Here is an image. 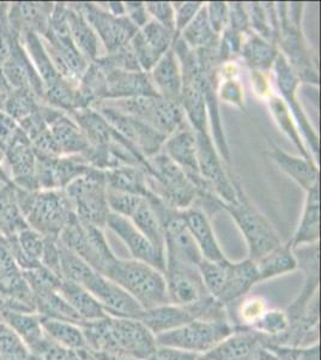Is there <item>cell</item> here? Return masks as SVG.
Returning <instances> with one entry per match:
<instances>
[{
	"label": "cell",
	"instance_id": "11",
	"mask_svg": "<svg viewBox=\"0 0 321 360\" xmlns=\"http://www.w3.org/2000/svg\"><path fill=\"white\" fill-rule=\"evenodd\" d=\"M273 69L276 78L277 89L281 93L282 100L288 106L289 111L293 115L295 124L299 129V132L302 136V139L308 143L314 159H319L320 156L319 136L312 127V124L309 123L308 118L300 105V101L297 100V88L300 84V79L281 52L277 56Z\"/></svg>",
	"mask_w": 321,
	"mask_h": 360
},
{
	"label": "cell",
	"instance_id": "32",
	"mask_svg": "<svg viewBox=\"0 0 321 360\" xmlns=\"http://www.w3.org/2000/svg\"><path fill=\"white\" fill-rule=\"evenodd\" d=\"M249 28L266 41L276 45L278 37V16L275 3H244Z\"/></svg>",
	"mask_w": 321,
	"mask_h": 360
},
{
	"label": "cell",
	"instance_id": "31",
	"mask_svg": "<svg viewBox=\"0 0 321 360\" xmlns=\"http://www.w3.org/2000/svg\"><path fill=\"white\" fill-rule=\"evenodd\" d=\"M59 293L84 322L98 321L108 316L98 299L81 285L63 280Z\"/></svg>",
	"mask_w": 321,
	"mask_h": 360
},
{
	"label": "cell",
	"instance_id": "28",
	"mask_svg": "<svg viewBox=\"0 0 321 360\" xmlns=\"http://www.w3.org/2000/svg\"><path fill=\"white\" fill-rule=\"evenodd\" d=\"M278 53L280 49L277 45L266 41L252 30H249L242 37L240 57L251 71L266 74L273 69Z\"/></svg>",
	"mask_w": 321,
	"mask_h": 360
},
{
	"label": "cell",
	"instance_id": "16",
	"mask_svg": "<svg viewBox=\"0 0 321 360\" xmlns=\"http://www.w3.org/2000/svg\"><path fill=\"white\" fill-rule=\"evenodd\" d=\"M174 44V33L154 20L138 29L130 46L139 68L149 74L156 63L167 53Z\"/></svg>",
	"mask_w": 321,
	"mask_h": 360
},
{
	"label": "cell",
	"instance_id": "25",
	"mask_svg": "<svg viewBox=\"0 0 321 360\" xmlns=\"http://www.w3.org/2000/svg\"><path fill=\"white\" fill-rule=\"evenodd\" d=\"M259 283V275L256 270V262L246 258L241 262L229 264L227 281L223 291L217 300L227 307L229 304L239 302L251 292L254 285Z\"/></svg>",
	"mask_w": 321,
	"mask_h": 360
},
{
	"label": "cell",
	"instance_id": "12",
	"mask_svg": "<svg viewBox=\"0 0 321 360\" xmlns=\"http://www.w3.org/2000/svg\"><path fill=\"white\" fill-rule=\"evenodd\" d=\"M74 5L86 17L90 27L94 29L107 53L129 45L138 32V28L126 16H113L98 3H74Z\"/></svg>",
	"mask_w": 321,
	"mask_h": 360
},
{
	"label": "cell",
	"instance_id": "52",
	"mask_svg": "<svg viewBox=\"0 0 321 360\" xmlns=\"http://www.w3.org/2000/svg\"><path fill=\"white\" fill-rule=\"evenodd\" d=\"M125 5V16L133 23L137 28H142L150 21L145 4L143 1H126Z\"/></svg>",
	"mask_w": 321,
	"mask_h": 360
},
{
	"label": "cell",
	"instance_id": "19",
	"mask_svg": "<svg viewBox=\"0 0 321 360\" xmlns=\"http://www.w3.org/2000/svg\"><path fill=\"white\" fill-rule=\"evenodd\" d=\"M107 227L122 239L133 259L148 263L164 274L166 256L155 249L147 238L131 222L130 219L110 212L107 220Z\"/></svg>",
	"mask_w": 321,
	"mask_h": 360
},
{
	"label": "cell",
	"instance_id": "36",
	"mask_svg": "<svg viewBox=\"0 0 321 360\" xmlns=\"http://www.w3.org/2000/svg\"><path fill=\"white\" fill-rule=\"evenodd\" d=\"M268 98L270 111L273 113V117L275 118L277 125L280 127L283 134L293 142L294 146L297 148V150L301 154L303 159L313 160L308 149L306 148L303 141H302L301 135L299 132L293 115L289 111L288 106L285 105L281 96L273 93Z\"/></svg>",
	"mask_w": 321,
	"mask_h": 360
},
{
	"label": "cell",
	"instance_id": "49",
	"mask_svg": "<svg viewBox=\"0 0 321 360\" xmlns=\"http://www.w3.org/2000/svg\"><path fill=\"white\" fill-rule=\"evenodd\" d=\"M227 27L235 30L237 33H240L241 35H244L251 30L244 3H240V1L228 3Z\"/></svg>",
	"mask_w": 321,
	"mask_h": 360
},
{
	"label": "cell",
	"instance_id": "4",
	"mask_svg": "<svg viewBox=\"0 0 321 360\" xmlns=\"http://www.w3.org/2000/svg\"><path fill=\"white\" fill-rule=\"evenodd\" d=\"M103 275L124 288L143 310L171 304L164 274L148 263L117 258Z\"/></svg>",
	"mask_w": 321,
	"mask_h": 360
},
{
	"label": "cell",
	"instance_id": "46",
	"mask_svg": "<svg viewBox=\"0 0 321 360\" xmlns=\"http://www.w3.org/2000/svg\"><path fill=\"white\" fill-rule=\"evenodd\" d=\"M171 5L174 8L175 13V41L176 39H179L183 29L191 23L204 3L203 1H176V3H171Z\"/></svg>",
	"mask_w": 321,
	"mask_h": 360
},
{
	"label": "cell",
	"instance_id": "33",
	"mask_svg": "<svg viewBox=\"0 0 321 360\" xmlns=\"http://www.w3.org/2000/svg\"><path fill=\"white\" fill-rule=\"evenodd\" d=\"M256 266L259 275V283L288 274L297 269L296 258L289 243H282L281 245L277 246L276 249L256 261Z\"/></svg>",
	"mask_w": 321,
	"mask_h": 360
},
{
	"label": "cell",
	"instance_id": "30",
	"mask_svg": "<svg viewBox=\"0 0 321 360\" xmlns=\"http://www.w3.org/2000/svg\"><path fill=\"white\" fill-rule=\"evenodd\" d=\"M106 173L107 188L130 193L148 200L152 195L148 184L147 173L140 167L122 166Z\"/></svg>",
	"mask_w": 321,
	"mask_h": 360
},
{
	"label": "cell",
	"instance_id": "44",
	"mask_svg": "<svg viewBox=\"0 0 321 360\" xmlns=\"http://www.w3.org/2000/svg\"><path fill=\"white\" fill-rule=\"evenodd\" d=\"M275 360H320V345H312L307 347H287L268 345Z\"/></svg>",
	"mask_w": 321,
	"mask_h": 360
},
{
	"label": "cell",
	"instance_id": "18",
	"mask_svg": "<svg viewBox=\"0 0 321 360\" xmlns=\"http://www.w3.org/2000/svg\"><path fill=\"white\" fill-rule=\"evenodd\" d=\"M164 278L168 298L175 305H192L210 295L204 287L198 266L166 264Z\"/></svg>",
	"mask_w": 321,
	"mask_h": 360
},
{
	"label": "cell",
	"instance_id": "3",
	"mask_svg": "<svg viewBox=\"0 0 321 360\" xmlns=\"http://www.w3.org/2000/svg\"><path fill=\"white\" fill-rule=\"evenodd\" d=\"M230 178L235 188L236 200L232 203H225L220 200L218 205L221 209L232 215L247 243L248 258L256 262L281 245V238L273 224L249 201L239 178L232 172Z\"/></svg>",
	"mask_w": 321,
	"mask_h": 360
},
{
	"label": "cell",
	"instance_id": "5",
	"mask_svg": "<svg viewBox=\"0 0 321 360\" xmlns=\"http://www.w3.org/2000/svg\"><path fill=\"white\" fill-rule=\"evenodd\" d=\"M16 197L23 217L46 237H59L74 217V208L64 190H45L41 193L20 190Z\"/></svg>",
	"mask_w": 321,
	"mask_h": 360
},
{
	"label": "cell",
	"instance_id": "2",
	"mask_svg": "<svg viewBox=\"0 0 321 360\" xmlns=\"http://www.w3.org/2000/svg\"><path fill=\"white\" fill-rule=\"evenodd\" d=\"M278 16V37L276 45L289 65L293 68L300 82L319 84L317 57L309 47L302 32L303 3H275Z\"/></svg>",
	"mask_w": 321,
	"mask_h": 360
},
{
	"label": "cell",
	"instance_id": "34",
	"mask_svg": "<svg viewBox=\"0 0 321 360\" xmlns=\"http://www.w3.org/2000/svg\"><path fill=\"white\" fill-rule=\"evenodd\" d=\"M179 37L193 51L218 47L221 35L216 34L210 25L207 5L204 4L200 8L198 13L191 23L183 29Z\"/></svg>",
	"mask_w": 321,
	"mask_h": 360
},
{
	"label": "cell",
	"instance_id": "35",
	"mask_svg": "<svg viewBox=\"0 0 321 360\" xmlns=\"http://www.w3.org/2000/svg\"><path fill=\"white\" fill-rule=\"evenodd\" d=\"M130 220L139 232L152 244L155 249L164 255V236H163L162 226L159 224V219L156 217L154 209L148 200L143 198L138 207L134 209Z\"/></svg>",
	"mask_w": 321,
	"mask_h": 360
},
{
	"label": "cell",
	"instance_id": "39",
	"mask_svg": "<svg viewBox=\"0 0 321 360\" xmlns=\"http://www.w3.org/2000/svg\"><path fill=\"white\" fill-rule=\"evenodd\" d=\"M229 264L230 261L227 258L222 262H211V261L202 259V262L198 266L205 290L216 300L223 291L224 285L227 281Z\"/></svg>",
	"mask_w": 321,
	"mask_h": 360
},
{
	"label": "cell",
	"instance_id": "13",
	"mask_svg": "<svg viewBox=\"0 0 321 360\" xmlns=\"http://www.w3.org/2000/svg\"><path fill=\"white\" fill-rule=\"evenodd\" d=\"M96 111L145 159H149L162 150L163 144L168 139L167 136L156 131L152 127L143 123L142 120L115 111L105 105H100Z\"/></svg>",
	"mask_w": 321,
	"mask_h": 360
},
{
	"label": "cell",
	"instance_id": "56",
	"mask_svg": "<svg viewBox=\"0 0 321 360\" xmlns=\"http://www.w3.org/2000/svg\"><path fill=\"white\" fill-rule=\"evenodd\" d=\"M0 180H6L5 179L4 173L1 172V171H0Z\"/></svg>",
	"mask_w": 321,
	"mask_h": 360
},
{
	"label": "cell",
	"instance_id": "14",
	"mask_svg": "<svg viewBox=\"0 0 321 360\" xmlns=\"http://www.w3.org/2000/svg\"><path fill=\"white\" fill-rule=\"evenodd\" d=\"M195 139L200 176L216 196L225 203H232L236 200L235 188L230 172L224 168L210 132H195Z\"/></svg>",
	"mask_w": 321,
	"mask_h": 360
},
{
	"label": "cell",
	"instance_id": "41",
	"mask_svg": "<svg viewBox=\"0 0 321 360\" xmlns=\"http://www.w3.org/2000/svg\"><path fill=\"white\" fill-rule=\"evenodd\" d=\"M268 309V304L264 297H258V295H246L244 298L239 300V307H237V322L234 327L251 328L256 324V321L264 315Z\"/></svg>",
	"mask_w": 321,
	"mask_h": 360
},
{
	"label": "cell",
	"instance_id": "38",
	"mask_svg": "<svg viewBox=\"0 0 321 360\" xmlns=\"http://www.w3.org/2000/svg\"><path fill=\"white\" fill-rule=\"evenodd\" d=\"M25 229L27 225L17 202L16 191L11 186L0 188V229L13 236Z\"/></svg>",
	"mask_w": 321,
	"mask_h": 360
},
{
	"label": "cell",
	"instance_id": "7",
	"mask_svg": "<svg viewBox=\"0 0 321 360\" xmlns=\"http://www.w3.org/2000/svg\"><path fill=\"white\" fill-rule=\"evenodd\" d=\"M64 191L79 221L102 231L106 229L110 209L107 201L105 171L93 167L84 176L71 181Z\"/></svg>",
	"mask_w": 321,
	"mask_h": 360
},
{
	"label": "cell",
	"instance_id": "23",
	"mask_svg": "<svg viewBox=\"0 0 321 360\" xmlns=\"http://www.w3.org/2000/svg\"><path fill=\"white\" fill-rule=\"evenodd\" d=\"M151 82L161 98L180 103L183 76L179 59L173 49L164 54L149 72Z\"/></svg>",
	"mask_w": 321,
	"mask_h": 360
},
{
	"label": "cell",
	"instance_id": "45",
	"mask_svg": "<svg viewBox=\"0 0 321 360\" xmlns=\"http://www.w3.org/2000/svg\"><path fill=\"white\" fill-rule=\"evenodd\" d=\"M143 197L134 196L130 193H120L107 188V201L112 213L118 214L122 217L130 219L134 209L138 207Z\"/></svg>",
	"mask_w": 321,
	"mask_h": 360
},
{
	"label": "cell",
	"instance_id": "37",
	"mask_svg": "<svg viewBox=\"0 0 321 360\" xmlns=\"http://www.w3.org/2000/svg\"><path fill=\"white\" fill-rule=\"evenodd\" d=\"M42 324L52 341L57 342L63 347L69 348L72 351L88 348L81 326L53 319H45Z\"/></svg>",
	"mask_w": 321,
	"mask_h": 360
},
{
	"label": "cell",
	"instance_id": "47",
	"mask_svg": "<svg viewBox=\"0 0 321 360\" xmlns=\"http://www.w3.org/2000/svg\"><path fill=\"white\" fill-rule=\"evenodd\" d=\"M151 20L163 25L164 28L174 33L175 13L173 5L169 1H147L144 3Z\"/></svg>",
	"mask_w": 321,
	"mask_h": 360
},
{
	"label": "cell",
	"instance_id": "8",
	"mask_svg": "<svg viewBox=\"0 0 321 360\" xmlns=\"http://www.w3.org/2000/svg\"><path fill=\"white\" fill-rule=\"evenodd\" d=\"M101 105L125 115H132L167 137L186 120L181 103L169 101L159 95L107 100Z\"/></svg>",
	"mask_w": 321,
	"mask_h": 360
},
{
	"label": "cell",
	"instance_id": "43",
	"mask_svg": "<svg viewBox=\"0 0 321 360\" xmlns=\"http://www.w3.org/2000/svg\"><path fill=\"white\" fill-rule=\"evenodd\" d=\"M95 63L101 68L103 71L110 70H126V71H142L139 68L138 62L136 59L133 51L131 49L130 44L119 49L112 53H106V56L98 57Z\"/></svg>",
	"mask_w": 321,
	"mask_h": 360
},
{
	"label": "cell",
	"instance_id": "1",
	"mask_svg": "<svg viewBox=\"0 0 321 360\" xmlns=\"http://www.w3.org/2000/svg\"><path fill=\"white\" fill-rule=\"evenodd\" d=\"M81 327L86 346L94 352L148 360L157 348L156 336L139 319L108 315L98 321L84 322Z\"/></svg>",
	"mask_w": 321,
	"mask_h": 360
},
{
	"label": "cell",
	"instance_id": "20",
	"mask_svg": "<svg viewBox=\"0 0 321 360\" xmlns=\"http://www.w3.org/2000/svg\"><path fill=\"white\" fill-rule=\"evenodd\" d=\"M103 72L106 74L105 101L159 95L152 86L150 76L147 72L126 70H110Z\"/></svg>",
	"mask_w": 321,
	"mask_h": 360
},
{
	"label": "cell",
	"instance_id": "9",
	"mask_svg": "<svg viewBox=\"0 0 321 360\" xmlns=\"http://www.w3.org/2000/svg\"><path fill=\"white\" fill-rule=\"evenodd\" d=\"M58 240L102 275L118 258L110 250L103 231L79 221L76 214L61 231Z\"/></svg>",
	"mask_w": 321,
	"mask_h": 360
},
{
	"label": "cell",
	"instance_id": "24",
	"mask_svg": "<svg viewBox=\"0 0 321 360\" xmlns=\"http://www.w3.org/2000/svg\"><path fill=\"white\" fill-rule=\"evenodd\" d=\"M271 150L268 156L275 161V164L281 168V171L288 174L297 184L305 188L308 193L310 190L320 186L319 183V168L314 160L303 159L299 156H293L285 153L283 149L277 147L276 144L270 142Z\"/></svg>",
	"mask_w": 321,
	"mask_h": 360
},
{
	"label": "cell",
	"instance_id": "53",
	"mask_svg": "<svg viewBox=\"0 0 321 360\" xmlns=\"http://www.w3.org/2000/svg\"><path fill=\"white\" fill-rule=\"evenodd\" d=\"M252 82L256 94L261 95V98H268L273 94V91H270V83L264 72H258V71H252Z\"/></svg>",
	"mask_w": 321,
	"mask_h": 360
},
{
	"label": "cell",
	"instance_id": "10",
	"mask_svg": "<svg viewBox=\"0 0 321 360\" xmlns=\"http://www.w3.org/2000/svg\"><path fill=\"white\" fill-rule=\"evenodd\" d=\"M235 330L230 319H195L171 332L156 336L159 346L180 348L190 352L205 354Z\"/></svg>",
	"mask_w": 321,
	"mask_h": 360
},
{
	"label": "cell",
	"instance_id": "21",
	"mask_svg": "<svg viewBox=\"0 0 321 360\" xmlns=\"http://www.w3.org/2000/svg\"><path fill=\"white\" fill-rule=\"evenodd\" d=\"M183 220L188 226L193 240L199 249L203 259L211 262H222L227 257L224 256L223 251L221 250L220 244L216 239L214 229L209 220V217L203 209L198 205H193L190 208L181 210Z\"/></svg>",
	"mask_w": 321,
	"mask_h": 360
},
{
	"label": "cell",
	"instance_id": "26",
	"mask_svg": "<svg viewBox=\"0 0 321 360\" xmlns=\"http://www.w3.org/2000/svg\"><path fill=\"white\" fill-rule=\"evenodd\" d=\"M48 130L59 156L83 154L89 148L84 132L65 112L49 124Z\"/></svg>",
	"mask_w": 321,
	"mask_h": 360
},
{
	"label": "cell",
	"instance_id": "22",
	"mask_svg": "<svg viewBox=\"0 0 321 360\" xmlns=\"http://www.w3.org/2000/svg\"><path fill=\"white\" fill-rule=\"evenodd\" d=\"M6 156L11 166L13 179L20 188L35 190L37 188L35 180L37 156L30 141L25 132L20 130L16 139L6 147Z\"/></svg>",
	"mask_w": 321,
	"mask_h": 360
},
{
	"label": "cell",
	"instance_id": "6",
	"mask_svg": "<svg viewBox=\"0 0 321 360\" xmlns=\"http://www.w3.org/2000/svg\"><path fill=\"white\" fill-rule=\"evenodd\" d=\"M148 161V184L151 193L166 205L185 210L195 205L198 191L183 169L164 153H157Z\"/></svg>",
	"mask_w": 321,
	"mask_h": 360
},
{
	"label": "cell",
	"instance_id": "15",
	"mask_svg": "<svg viewBox=\"0 0 321 360\" xmlns=\"http://www.w3.org/2000/svg\"><path fill=\"white\" fill-rule=\"evenodd\" d=\"M203 360H275V356L261 334L235 327L230 335L203 354Z\"/></svg>",
	"mask_w": 321,
	"mask_h": 360
},
{
	"label": "cell",
	"instance_id": "40",
	"mask_svg": "<svg viewBox=\"0 0 321 360\" xmlns=\"http://www.w3.org/2000/svg\"><path fill=\"white\" fill-rule=\"evenodd\" d=\"M290 327L287 312L280 309H268L251 329L264 339L275 340L283 335Z\"/></svg>",
	"mask_w": 321,
	"mask_h": 360
},
{
	"label": "cell",
	"instance_id": "48",
	"mask_svg": "<svg viewBox=\"0 0 321 360\" xmlns=\"http://www.w3.org/2000/svg\"><path fill=\"white\" fill-rule=\"evenodd\" d=\"M18 245H20L22 252L25 254L27 259H30L32 262L37 263V259L42 256L44 251V244L45 239H42L40 234L33 231L23 229L18 234Z\"/></svg>",
	"mask_w": 321,
	"mask_h": 360
},
{
	"label": "cell",
	"instance_id": "17",
	"mask_svg": "<svg viewBox=\"0 0 321 360\" xmlns=\"http://www.w3.org/2000/svg\"><path fill=\"white\" fill-rule=\"evenodd\" d=\"M84 288L98 299L107 315L138 319L144 311L137 300H134L124 288L98 271Z\"/></svg>",
	"mask_w": 321,
	"mask_h": 360
},
{
	"label": "cell",
	"instance_id": "54",
	"mask_svg": "<svg viewBox=\"0 0 321 360\" xmlns=\"http://www.w3.org/2000/svg\"><path fill=\"white\" fill-rule=\"evenodd\" d=\"M98 4L113 16H125V5L122 1H108V3H98Z\"/></svg>",
	"mask_w": 321,
	"mask_h": 360
},
{
	"label": "cell",
	"instance_id": "42",
	"mask_svg": "<svg viewBox=\"0 0 321 360\" xmlns=\"http://www.w3.org/2000/svg\"><path fill=\"white\" fill-rule=\"evenodd\" d=\"M5 110L11 118L25 119L39 108L35 95L30 90L16 89L5 100Z\"/></svg>",
	"mask_w": 321,
	"mask_h": 360
},
{
	"label": "cell",
	"instance_id": "29",
	"mask_svg": "<svg viewBox=\"0 0 321 360\" xmlns=\"http://www.w3.org/2000/svg\"><path fill=\"white\" fill-rule=\"evenodd\" d=\"M66 17L74 46L89 63L98 58V37L74 3L66 4Z\"/></svg>",
	"mask_w": 321,
	"mask_h": 360
},
{
	"label": "cell",
	"instance_id": "27",
	"mask_svg": "<svg viewBox=\"0 0 321 360\" xmlns=\"http://www.w3.org/2000/svg\"><path fill=\"white\" fill-rule=\"evenodd\" d=\"M320 238V186L307 193L301 220L289 244L295 250L300 246L317 244Z\"/></svg>",
	"mask_w": 321,
	"mask_h": 360
},
{
	"label": "cell",
	"instance_id": "50",
	"mask_svg": "<svg viewBox=\"0 0 321 360\" xmlns=\"http://www.w3.org/2000/svg\"><path fill=\"white\" fill-rule=\"evenodd\" d=\"M207 5L209 22L216 34L221 35L228 25V3L210 1Z\"/></svg>",
	"mask_w": 321,
	"mask_h": 360
},
{
	"label": "cell",
	"instance_id": "55",
	"mask_svg": "<svg viewBox=\"0 0 321 360\" xmlns=\"http://www.w3.org/2000/svg\"><path fill=\"white\" fill-rule=\"evenodd\" d=\"M93 352L95 360H138L131 358V356H122V354H114V353Z\"/></svg>",
	"mask_w": 321,
	"mask_h": 360
},
{
	"label": "cell",
	"instance_id": "51",
	"mask_svg": "<svg viewBox=\"0 0 321 360\" xmlns=\"http://www.w3.org/2000/svg\"><path fill=\"white\" fill-rule=\"evenodd\" d=\"M148 360H203V354L157 345V348Z\"/></svg>",
	"mask_w": 321,
	"mask_h": 360
}]
</instances>
